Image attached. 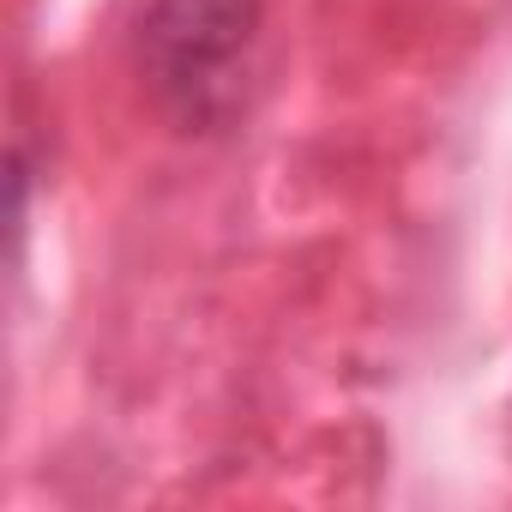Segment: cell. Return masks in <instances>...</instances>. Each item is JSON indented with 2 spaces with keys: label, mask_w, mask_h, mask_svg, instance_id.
I'll use <instances>...</instances> for the list:
<instances>
[{
  "label": "cell",
  "mask_w": 512,
  "mask_h": 512,
  "mask_svg": "<svg viewBox=\"0 0 512 512\" xmlns=\"http://www.w3.org/2000/svg\"><path fill=\"white\" fill-rule=\"evenodd\" d=\"M266 0H151L139 19V67L157 103L187 127L223 121L235 103V67L260 31Z\"/></svg>",
  "instance_id": "obj_1"
}]
</instances>
